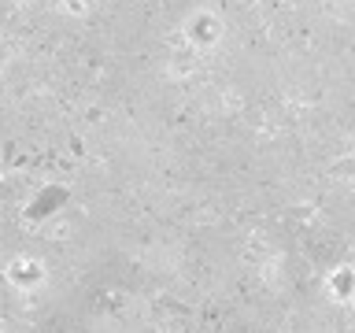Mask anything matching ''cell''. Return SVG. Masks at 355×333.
<instances>
[{
	"label": "cell",
	"mask_w": 355,
	"mask_h": 333,
	"mask_svg": "<svg viewBox=\"0 0 355 333\" xmlns=\"http://www.w3.org/2000/svg\"><path fill=\"white\" fill-rule=\"evenodd\" d=\"M4 282L15 289V293L30 296V293H37V289H44V282H49V266H44V259H37V255L19 252L4 263Z\"/></svg>",
	"instance_id": "obj_2"
},
{
	"label": "cell",
	"mask_w": 355,
	"mask_h": 333,
	"mask_svg": "<svg viewBox=\"0 0 355 333\" xmlns=\"http://www.w3.org/2000/svg\"><path fill=\"white\" fill-rule=\"evenodd\" d=\"M329 178L340 185H355V152H344L329 163Z\"/></svg>",
	"instance_id": "obj_4"
},
{
	"label": "cell",
	"mask_w": 355,
	"mask_h": 333,
	"mask_svg": "<svg viewBox=\"0 0 355 333\" xmlns=\"http://www.w3.org/2000/svg\"><path fill=\"white\" fill-rule=\"evenodd\" d=\"M63 4H67V11H71V15H85V0H63Z\"/></svg>",
	"instance_id": "obj_5"
},
{
	"label": "cell",
	"mask_w": 355,
	"mask_h": 333,
	"mask_svg": "<svg viewBox=\"0 0 355 333\" xmlns=\"http://www.w3.org/2000/svg\"><path fill=\"white\" fill-rule=\"evenodd\" d=\"M322 289H326V296L333 300V304H340V307L355 304V263H337L326 274Z\"/></svg>",
	"instance_id": "obj_3"
},
{
	"label": "cell",
	"mask_w": 355,
	"mask_h": 333,
	"mask_svg": "<svg viewBox=\"0 0 355 333\" xmlns=\"http://www.w3.org/2000/svg\"><path fill=\"white\" fill-rule=\"evenodd\" d=\"M222 33H226V26H222V15L211 8H196L189 11L185 22H182V41L189 52H211L218 49Z\"/></svg>",
	"instance_id": "obj_1"
}]
</instances>
